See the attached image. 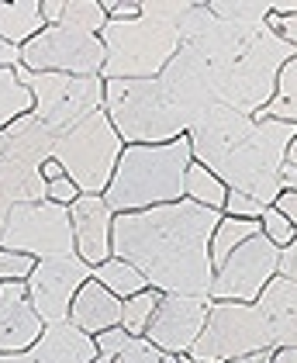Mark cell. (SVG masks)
Returning a JSON list of instances; mask_svg holds the SVG:
<instances>
[{
  "instance_id": "cell-25",
  "label": "cell",
  "mask_w": 297,
  "mask_h": 363,
  "mask_svg": "<svg viewBox=\"0 0 297 363\" xmlns=\"http://www.w3.org/2000/svg\"><path fill=\"white\" fill-rule=\"evenodd\" d=\"M35 111V97L31 90L21 86L14 66H0V128H7L11 121H18L21 114Z\"/></svg>"
},
{
  "instance_id": "cell-36",
  "label": "cell",
  "mask_w": 297,
  "mask_h": 363,
  "mask_svg": "<svg viewBox=\"0 0 297 363\" xmlns=\"http://www.w3.org/2000/svg\"><path fill=\"white\" fill-rule=\"evenodd\" d=\"M273 208H276V211H280V215H284V218L297 228V194H294V191H284V194L273 201Z\"/></svg>"
},
{
  "instance_id": "cell-7",
  "label": "cell",
  "mask_w": 297,
  "mask_h": 363,
  "mask_svg": "<svg viewBox=\"0 0 297 363\" xmlns=\"http://www.w3.org/2000/svg\"><path fill=\"white\" fill-rule=\"evenodd\" d=\"M294 56V45L284 42L276 31H263L252 49L242 59H235L232 66H225L221 73H215V97L221 108L245 114H259L276 94V77L284 69V62Z\"/></svg>"
},
{
  "instance_id": "cell-8",
  "label": "cell",
  "mask_w": 297,
  "mask_h": 363,
  "mask_svg": "<svg viewBox=\"0 0 297 363\" xmlns=\"http://www.w3.org/2000/svg\"><path fill=\"white\" fill-rule=\"evenodd\" d=\"M263 350H273V335L259 308L242 301H211L208 322L187 357L194 363H228Z\"/></svg>"
},
{
  "instance_id": "cell-33",
  "label": "cell",
  "mask_w": 297,
  "mask_h": 363,
  "mask_svg": "<svg viewBox=\"0 0 297 363\" xmlns=\"http://www.w3.org/2000/svg\"><path fill=\"white\" fill-rule=\"evenodd\" d=\"M77 197H80V191H77V184H73L69 177H55V180H49V184H45V201H52V204L69 208Z\"/></svg>"
},
{
  "instance_id": "cell-19",
  "label": "cell",
  "mask_w": 297,
  "mask_h": 363,
  "mask_svg": "<svg viewBox=\"0 0 297 363\" xmlns=\"http://www.w3.org/2000/svg\"><path fill=\"white\" fill-rule=\"evenodd\" d=\"M69 322L86 335L108 333L114 325H121V298H114L101 280L90 277L69 305Z\"/></svg>"
},
{
  "instance_id": "cell-21",
  "label": "cell",
  "mask_w": 297,
  "mask_h": 363,
  "mask_svg": "<svg viewBox=\"0 0 297 363\" xmlns=\"http://www.w3.org/2000/svg\"><path fill=\"white\" fill-rule=\"evenodd\" d=\"M45 28L42 21V0H18V4H0V38L14 49L28 45L38 31Z\"/></svg>"
},
{
  "instance_id": "cell-2",
  "label": "cell",
  "mask_w": 297,
  "mask_h": 363,
  "mask_svg": "<svg viewBox=\"0 0 297 363\" xmlns=\"http://www.w3.org/2000/svg\"><path fill=\"white\" fill-rule=\"evenodd\" d=\"M294 135L297 125L291 121L245 118L232 108H218L187 139L194 163L211 169L228 191L249 194L256 204L273 208V201L284 194L280 167Z\"/></svg>"
},
{
  "instance_id": "cell-29",
  "label": "cell",
  "mask_w": 297,
  "mask_h": 363,
  "mask_svg": "<svg viewBox=\"0 0 297 363\" xmlns=\"http://www.w3.org/2000/svg\"><path fill=\"white\" fill-rule=\"evenodd\" d=\"M118 363H180V357L156 350L145 335H132V339L125 342V350L118 353Z\"/></svg>"
},
{
  "instance_id": "cell-15",
  "label": "cell",
  "mask_w": 297,
  "mask_h": 363,
  "mask_svg": "<svg viewBox=\"0 0 297 363\" xmlns=\"http://www.w3.org/2000/svg\"><path fill=\"white\" fill-rule=\"evenodd\" d=\"M45 322L31 308L25 280H4L0 284V357L4 353H28Z\"/></svg>"
},
{
  "instance_id": "cell-3",
  "label": "cell",
  "mask_w": 297,
  "mask_h": 363,
  "mask_svg": "<svg viewBox=\"0 0 297 363\" xmlns=\"http://www.w3.org/2000/svg\"><path fill=\"white\" fill-rule=\"evenodd\" d=\"M190 0H145L135 21H108L101 31L104 69L101 80H156L180 52V18Z\"/></svg>"
},
{
  "instance_id": "cell-12",
  "label": "cell",
  "mask_w": 297,
  "mask_h": 363,
  "mask_svg": "<svg viewBox=\"0 0 297 363\" xmlns=\"http://www.w3.org/2000/svg\"><path fill=\"white\" fill-rule=\"evenodd\" d=\"M276 259H280V250L273 246L263 232H256L252 239H245L242 246H235L232 256L218 267L208 298L211 301L256 305V298L263 294V287L276 277Z\"/></svg>"
},
{
  "instance_id": "cell-40",
  "label": "cell",
  "mask_w": 297,
  "mask_h": 363,
  "mask_svg": "<svg viewBox=\"0 0 297 363\" xmlns=\"http://www.w3.org/2000/svg\"><path fill=\"white\" fill-rule=\"evenodd\" d=\"M55 177H66V173H62V167H59V163H55V160H49V163H45V167H42V180H45V184H49V180H55Z\"/></svg>"
},
{
  "instance_id": "cell-22",
  "label": "cell",
  "mask_w": 297,
  "mask_h": 363,
  "mask_svg": "<svg viewBox=\"0 0 297 363\" xmlns=\"http://www.w3.org/2000/svg\"><path fill=\"white\" fill-rule=\"evenodd\" d=\"M90 277L101 280L111 294H114V298H121V301L149 287V284H145V277L138 274L135 267H132V263H125V259H118V256H108L101 267H94V274H90Z\"/></svg>"
},
{
  "instance_id": "cell-35",
  "label": "cell",
  "mask_w": 297,
  "mask_h": 363,
  "mask_svg": "<svg viewBox=\"0 0 297 363\" xmlns=\"http://www.w3.org/2000/svg\"><path fill=\"white\" fill-rule=\"evenodd\" d=\"M276 277H287L297 284V235L280 250V259H276Z\"/></svg>"
},
{
  "instance_id": "cell-13",
  "label": "cell",
  "mask_w": 297,
  "mask_h": 363,
  "mask_svg": "<svg viewBox=\"0 0 297 363\" xmlns=\"http://www.w3.org/2000/svg\"><path fill=\"white\" fill-rule=\"evenodd\" d=\"M94 267H86L80 256H69V259H38L28 284V298L31 308L38 311V318L45 325L52 322H66L69 318V305L77 298L83 284L90 280Z\"/></svg>"
},
{
  "instance_id": "cell-1",
  "label": "cell",
  "mask_w": 297,
  "mask_h": 363,
  "mask_svg": "<svg viewBox=\"0 0 297 363\" xmlns=\"http://www.w3.org/2000/svg\"><path fill=\"white\" fill-rule=\"evenodd\" d=\"M218 222L221 211L201 208L187 197L145 211H125L111 222V256L132 263L145 284L162 294L208 298L215 280L208 250Z\"/></svg>"
},
{
  "instance_id": "cell-16",
  "label": "cell",
  "mask_w": 297,
  "mask_h": 363,
  "mask_svg": "<svg viewBox=\"0 0 297 363\" xmlns=\"http://www.w3.org/2000/svg\"><path fill=\"white\" fill-rule=\"evenodd\" d=\"M69 222H73L77 256L86 267H101L111 256V222H114V211L108 208L104 194H80L69 204Z\"/></svg>"
},
{
  "instance_id": "cell-32",
  "label": "cell",
  "mask_w": 297,
  "mask_h": 363,
  "mask_svg": "<svg viewBox=\"0 0 297 363\" xmlns=\"http://www.w3.org/2000/svg\"><path fill=\"white\" fill-rule=\"evenodd\" d=\"M225 211H228V218H259L267 208H263V204H256L249 194L228 191V197H225Z\"/></svg>"
},
{
  "instance_id": "cell-6",
  "label": "cell",
  "mask_w": 297,
  "mask_h": 363,
  "mask_svg": "<svg viewBox=\"0 0 297 363\" xmlns=\"http://www.w3.org/2000/svg\"><path fill=\"white\" fill-rule=\"evenodd\" d=\"M121 149L125 142L114 132L108 111L101 108L90 118H83L80 125H73L69 132L55 135L52 160L77 184L80 194H104L111 187L114 167L121 160Z\"/></svg>"
},
{
  "instance_id": "cell-17",
  "label": "cell",
  "mask_w": 297,
  "mask_h": 363,
  "mask_svg": "<svg viewBox=\"0 0 297 363\" xmlns=\"http://www.w3.org/2000/svg\"><path fill=\"white\" fill-rule=\"evenodd\" d=\"M28 357L35 363H94L101 353H97L94 335H86L66 318V322L45 325L38 342L28 350Z\"/></svg>"
},
{
  "instance_id": "cell-44",
  "label": "cell",
  "mask_w": 297,
  "mask_h": 363,
  "mask_svg": "<svg viewBox=\"0 0 297 363\" xmlns=\"http://www.w3.org/2000/svg\"><path fill=\"white\" fill-rule=\"evenodd\" d=\"M94 363H118V357H97Z\"/></svg>"
},
{
  "instance_id": "cell-20",
  "label": "cell",
  "mask_w": 297,
  "mask_h": 363,
  "mask_svg": "<svg viewBox=\"0 0 297 363\" xmlns=\"http://www.w3.org/2000/svg\"><path fill=\"white\" fill-rule=\"evenodd\" d=\"M45 201V180H42V167L31 163H18L0 156V239L7 228V215L14 204H35Z\"/></svg>"
},
{
  "instance_id": "cell-26",
  "label": "cell",
  "mask_w": 297,
  "mask_h": 363,
  "mask_svg": "<svg viewBox=\"0 0 297 363\" xmlns=\"http://www.w3.org/2000/svg\"><path fill=\"white\" fill-rule=\"evenodd\" d=\"M259 118H276V121L297 125V56L284 62V69L276 77V94H273L270 104L259 111Z\"/></svg>"
},
{
  "instance_id": "cell-37",
  "label": "cell",
  "mask_w": 297,
  "mask_h": 363,
  "mask_svg": "<svg viewBox=\"0 0 297 363\" xmlns=\"http://www.w3.org/2000/svg\"><path fill=\"white\" fill-rule=\"evenodd\" d=\"M59 18H62V0H42V21H45V28L59 25Z\"/></svg>"
},
{
  "instance_id": "cell-41",
  "label": "cell",
  "mask_w": 297,
  "mask_h": 363,
  "mask_svg": "<svg viewBox=\"0 0 297 363\" xmlns=\"http://www.w3.org/2000/svg\"><path fill=\"white\" fill-rule=\"evenodd\" d=\"M273 350H263V353H252V357H242V360H228V363H270Z\"/></svg>"
},
{
  "instance_id": "cell-24",
  "label": "cell",
  "mask_w": 297,
  "mask_h": 363,
  "mask_svg": "<svg viewBox=\"0 0 297 363\" xmlns=\"http://www.w3.org/2000/svg\"><path fill=\"white\" fill-rule=\"evenodd\" d=\"M184 197L201 204V208H211V211H225V197L228 187L218 180L211 169H204L201 163H190L187 180H184Z\"/></svg>"
},
{
  "instance_id": "cell-31",
  "label": "cell",
  "mask_w": 297,
  "mask_h": 363,
  "mask_svg": "<svg viewBox=\"0 0 297 363\" xmlns=\"http://www.w3.org/2000/svg\"><path fill=\"white\" fill-rule=\"evenodd\" d=\"M35 256L28 252H14V250H0V284L4 280H28L35 270Z\"/></svg>"
},
{
  "instance_id": "cell-28",
  "label": "cell",
  "mask_w": 297,
  "mask_h": 363,
  "mask_svg": "<svg viewBox=\"0 0 297 363\" xmlns=\"http://www.w3.org/2000/svg\"><path fill=\"white\" fill-rule=\"evenodd\" d=\"M159 301H162V291H156V287H145V291H138L132 298H125L121 301V329L128 335H142L149 329Z\"/></svg>"
},
{
  "instance_id": "cell-9",
  "label": "cell",
  "mask_w": 297,
  "mask_h": 363,
  "mask_svg": "<svg viewBox=\"0 0 297 363\" xmlns=\"http://www.w3.org/2000/svg\"><path fill=\"white\" fill-rule=\"evenodd\" d=\"M21 86L35 97V118L52 132L62 135L83 118L104 108V80L101 77H66V73H28L25 66H14Z\"/></svg>"
},
{
  "instance_id": "cell-4",
  "label": "cell",
  "mask_w": 297,
  "mask_h": 363,
  "mask_svg": "<svg viewBox=\"0 0 297 363\" xmlns=\"http://www.w3.org/2000/svg\"><path fill=\"white\" fill-rule=\"evenodd\" d=\"M190 163L194 152L187 135L162 145H125L111 177V187L104 191V201L114 215L184 201V180Z\"/></svg>"
},
{
  "instance_id": "cell-27",
  "label": "cell",
  "mask_w": 297,
  "mask_h": 363,
  "mask_svg": "<svg viewBox=\"0 0 297 363\" xmlns=\"http://www.w3.org/2000/svg\"><path fill=\"white\" fill-rule=\"evenodd\" d=\"M59 25L83 35H101L108 25V11L104 0H62V18Z\"/></svg>"
},
{
  "instance_id": "cell-11",
  "label": "cell",
  "mask_w": 297,
  "mask_h": 363,
  "mask_svg": "<svg viewBox=\"0 0 297 363\" xmlns=\"http://www.w3.org/2000/svg\"><path fill=\"white\" fill-rule=\"evenodd\" d=\"M101 35H83L62 25L42 28L28 45H21V66L28 73H66V77H101L104 69Z\"/></svg>"
},
{
  "instance_id": "cell-43",
  "label": "cell",
  "mask_w": 297,
  "mask_h": 363,
  "mask_svg": "<svg viewBox=\"0 0 297 363\" xmlns=\"http://www.w3.org/2000/svg\"><path fill=\"white\" fill-rule=\"evenodd\" d=\"M284 163H291V167H297V135H294V142L287 145V156H284Z\"/></svg>"
},
{
  "instance_id": "cell-14",
  "label": "cell",
  "mask_w": 297,
  "mask_h": 363,
  "mask_svg": "<svg viewBox=\"0 0 297 363\" xmlns=\"http://www.w3.org/2000/svg\"><path fill=\"white\" fill-rule=\"evenodd\" d=\"M208 311H211V298H201V294H162L159 308H156L149 329L142 335L162 353L184 357V353H190L194 339L204 329Z\"/></svg>"
},
{
  "instance_id": "cell-38",
  "label": "cell",
  "mask_w": 297,
  "mask_h": 363,
  "mask_svg": "<svg viewBox=\"0 0 297 363\" xmlns=\"http://www.w3.org/2000/svg\"><path fill=\"white\" fill-rule=\"evenodd\" d=\"M18 62H21V49H14L0 38V66H18Z\"/></svg>"
},
{
  "instance_id": "cell-42",
  "label": "cell",
  "mask_w": 297,
  "mask_h": 363,
  "mask_svg": "<svg viewBox=\"0 0 297 363\" xmlns=\"http://www.w3.org/2000/svg\"><path fill=\"white\" fill-rule=\"evenodd\" d=\"M0 363H35V360H31L28 353H4V357H0Z\"/></svg>"
},
{
  "instance_id": "cell-10",
  "label": "cell",
  "mask_w": 297,
  "mask_h": 363,
  "mask_svg": "<svg viewBox=\"0 0 297 363\" xmlns=\"http://www.w3.org/2000/svg\"><path fill=\"white\" fill-rule=\"evenodd\" d=\"M0 250L28 252L35 259H69V256H77L69 208L52 204V201L14 204L11 215H7Z\"/></svg>"
},
{
  "instance_id": "cell-23",
  "label": "cell",
  "mask_w": 297,
  "mask_h": 363,
  "mask_svg": "<svg viewBox=\"0 0 297 363\" xmlns=\"http://www.w3.org/2000/svg\"><path fill=\"white\" fill-rule=\"evenodd\" d=\"M256 232H263V225L256 222V218H221L215 228V235H211V267H221L235 246H242L245 239H252Z\"/></svg>"
},
{
  "instance_id": "cell-30",
  "label": "cell",
  "mask_w": 297,
  "mask_h": 363,
  "mask_svg": "<svg viewBox=\"0 0 297 363\" xmlns=\"http://www.w3.org/2000/svg\"><path fill=\"white\" fill-rule=\"evenodd\" d=\"M259 225H263V235L270 239L276 250H284V246H287V242H291V239L297 235V228L287 222V218H284L276 208H267V211L259 215Z\"/></svg>"
},
{
  "instance_id": "cell-34",
  "label": "cell",
  "mask_w": 297,
  "mask_h": 363,
  "mask_svg": "<svg viewBox=\"0 0 297 363\" xmlns=\"http://www.w3.org/2000/svg\"><path fill=\"white\" fill-rule=\"evenodd\" d=\"M132 335L125 333L121 325H114V329H108V333H97L94 335V342H97V353L101 357H118L121 350H125V342H128Z\"/></svg>"
},
{
  "instance_id": "cell-18",
  "label": "cell",
  "mask_w": 297,
  "mask_h": 363,
  "mask_svg": "<svg viewBox=\"0 0 297 363\" xmlns=\"http://www.w3.org/2000/svg\"><path fill=\"white\" fill-rule=\"evenodd\" d=\"M256 308L263 311L273 335V350L297 346V284L287 277H273L263 294L256 298Z\"/></svg>"
},
{
  "instance_id": "cell-39",
  "label": "cell",
  "mask_w": 297,
  "mask_h": 363,
  "mask_svg": "<svg viewBox=\"0 0 297 363\" xmlns=\"http://www.w3.org/2000/svg\"><path fill=\"white\" fill-rule=\"evenodd\" d=\"M270 363H297V346H287V350H273Z\"/></svg>"
},
{
  "instance_id": "cell-5",
  "label": "cell",
  "mask_w": 297,
  "mask_h": 363,
  "mask_svg": "<svg viewBox=\"0 0 297 363\" xmlns=\"http://www.w3.org/2000/svg\"><path fill=\"white\" fill-rule=\"evenodd\" d=\"M104 111L128 145H162L184 139L190 128L169 94L156 80H104Z\"/></svg>"
}]
</instances>
